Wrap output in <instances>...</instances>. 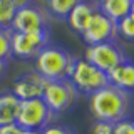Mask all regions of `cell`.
Returning <instances> with one entry per match:
<instances>
[{
    "instance_id": "44dd1931",
    "label": "cell",
    "mask_w": 134,
    "mask_h": 134,
    "mask_svg": "<svg viewBox=\"0 0 134 134\" xmlns=\"http://www.w3.org/2000/svg\"><path fill=\"white\" fill-rule=\"evenodd\" d=\"M91 134H114V126L107 122H99L96 121L91 127Z\"/></svg>"
},
{
    "instance_id": "9a60e30c",
    "label": "cell",
    "mask_w": 134,
    "mask_h": 134,
    "mask_svg": "<svg viewBox=\"0 0 134 134\" xmlns=\"http://www.w3.org/2000/svg\"><path fill=\"white\" fill-rule=\"evenodd\" d=\"M81 2L82 0H45V7L52 15V19L55 17L57 20H65L70 10Z\"/></svg>"
},
{
    "instance_id": "277c9868",
    "label": "cell",
    "mask_w": 134,
    "mask_h": 134,
    "mask_svg": "<svg viewBox=\"0 0 134 134\" xmlns=\"http://www.w3.org/2000/svg\"><path fill=\"white\" fill-rule=\"evenodd\" d=\"M79 97H81V94L69 79H65V81H47L44 94H42L44 102L55 116L72 111Z\"/></svg>"
},
{
    "instance_id": "7a4b0ae2",
    "label": "cell",
    "mask_w": 134,
    "mask_h": 134,
    "mask_svg": "<svg viewBox=\"0 0 134 134\" xmlns=\"http://www.w3.org/2000/svg\"><path fill=\"white\" fill-rule=\"evenodd\" d=\"M77 57L64 45L49 44L34 59V70L45 81H65L70 77Z\"/></svg>"
},
{
    "instance_id": "d6986e66",
    "label": "cell",
    "mask_w": 134,
    "mask_h": 134,
    "mask_svg": "<svg viewBox=\"0 0 134 134\" xmlns=\"http://www.w3.org/2000/svg\"><path fill=\"white\" fill-rule=\"evenodd\" d=\"M40 134H77V131L72 127V126L67 124H50L44 131H40Z\"/></svg>"
},
{
    "instance_id": "ba28073f",
    "label": "cell",
    "mask_w": 134,
    "mask_h": 134,
    "mask_svg": "<svg viewBox=\"0 0 134 134\" xmlns=\"http://www.w3.org/2000/svg\"><path fill=\"white\" fill-rule=\"evenodd\" d=\"M50 44V29L34 32H12V55L22 60H34Z\"/></svg>"
},
{
    "instance_id": "30bf717a",
    "label": "cell",
    "mask_w": 134,
    "mask_h": 134,
    "mask_svg": "<svg viewBox=\"0 0 134 134\" xmlns=\"http://www.w3.org/2000/svg\"><path fill=\"white\" fill-rule=\"evenodd\" d=\"M45 84H47V81H45L39 72H35V70H27V72L20 74L14 81L12 92H14V96L19 100L37 99V97H42Z\"/></svg>"
},
{
    "instance_id": "8fae6325",
    "label": "cell",
    "mask_w": 134,
    "mask_h": 134,
    "mask_svg": "<svg viewBox=\"0 0 134 134\" xmlns=\"http://www.w3.org/2000/svg\"><path fill=\"white\" fill-rule=\"evenodd\" d=\"M96 12H97V2L82 0L81 3H77V5L70 10V14L67 15L65 20H67V24H69V27L72 29V30L82 34Z\"/></svg>"
},
{
    "instance_id": "7c38bea8",
    "label": "cell",
    "mask_w": 134,
    "mask_h": 134,
    "mask_svg": "<svg viewBox=\"0 0 134 134\" xmlns=\"http://www.w3.org/2000/svg\"><path fill=\"white\" fill-rule=\"evenodd\" d=\"M107 77L112 86L119 87V89H124L132 94L134 92V60L127 59L121 65H117L112 72H109Z\"/></svg>"
},
{
    "instance_id": "7402d4cb",
    "label": "cell",
    "mask_w": 134,
    "mask_h": 134,
    "mask_svg": "<svg viewBox=\"0 0 134 134\" xmlns=\"http://www.w3.org/2000/svg\"><path fill=\"white\" fill-rule=\"evenodd\" d=\"M24 129L20 127L17 122L14 124H7V126H0V134H22Z\"/></svg>"
},
{
    "instance_id": "4fadbf2b",
    "label": "cell",
    "mask_w": 134,
    "mask_h": 134,
    "mask_svg": "<svg viewBox=\"0 0 134 134\" xmlns=\"http://www.w3.org/2000/svg\"><path fill=\"white\" fill-rule=\"evenodd\" d=\"M132 0H100L97 2V10L117 24L119 20L129 15Z\"/></svg>"
},
{
    "instance_id": "cb8c5ba5",
    "label": "cell",
    "mask_w": 134,
    "mask_h": 134,
    "mask_svg": "<svg viewBox=\"0 0 134 134\" xmlns=\"http://www.w3.org/2000/svg\"><path fill=\"white\" fill-rule=\"evenodd\" d=\"M129 17L134 19V0H132V5H131V10H129Z\"/></svg>"
},
{
    "instance_id": "8992f818",
    "label": "cell",
    "mask_w": 134,
    "mask_h": 134,
    "mask_svg": "<svg viewBox=\"0 0 134 134\" xmlns=\"http://www.w3.org/2000/svg\"><path fill=\"white\" fill-rule=\"evenodd\" d=\"M69 81L75 86L79 94H84L87 97L91 94H94V92H97L99 89H102V87L111 84L107 74H104L97 67H94L87 60L79 59V57L74 64V69H72V74H70Z\"/></svg>"
},
{
    "instance_id": "3957f363",
    "label": "cell",
    "mask_w": 134,
    "mask_h": 134,
    "mask_svg": "<svg viewBox=\"0 0 134 134\" xmlns=\"http://www.w3.org/2000/svg\"><path fill=\"white\" fill-rule=\"evenodd\" d=\"M55 117L57 116L49 109V106L44 102V99L37 97V99L20 100L15 122L24 131H44L47 126L54 124Z\"/></svg>"
},
{
    "instance_id": "d4e9b609",
    "label": "cell",
    "mask_w": 134,
    "mask_h": 134,
    "mask_svg": "<svg viewBox=\"0 0 134 134\" xmlns=\"http://www.w3.org/2000/svg\"><path fill=\"white\" fill-rule=\"evenodd\" d=\"M22 134H40V131H22Z\"/></svg>"
},
{
    "instance_id": "e0dca14e",
    "label": "cell",
    "mask_w": 134,
    "mask_h": 134,
    "mask_svg": "<svg viewBox=\"0 0 134 134\" xmlns=\"http://www.w3.org/2000/svg\"><path fill=\"white\" fill-rule=\"evenodd\" d=\"M17 8L7 0H0V29H10Z\"/></svg>"
},
{
    "instance_id": "9c48e42d",
    "label": "cell",
    "mask_w": 134,
    "mask_h": 134,
    "mask_svg": "<svg viewBox=\"0 0 134 134\" xmlns=\"http://www.w3.org/2000/svg\"><path fill=\"white\" fill-rule=\"evenodd\" d=\"M82 39L87 45H97V44H106V42H117L119 40L117 24L97 10L92 15L91 22L87 24L86 30L82 32Z\"/></svg>"
},
{
    "instance_id": "ac0fdd59",
    "label": "cell",
    "mask_w": 134,
    "mask_h": 134,
    "mask_svg": "<svg viewBox=\"0 0 134 134\" xmlns=\"http://www.w3.org/2000/svg\"><path fill=\"white\" fill-rule=\"evenodd\" d=\"M117 30H119V37L134 42V19L132 17H124L122 20L117 22Z\"/></svg>"
},
{
    "instance_id": "5b68a950",
    "label": "cell",
    "mask_w": 134,
    "mask_h": 134,
    "mask_svg": "<svg viewBox=\"0 0 134 134\" xmlns=\"http://www.w3.org/2000/svg\"><path fill=\"white\" fill-rule=\"evenodd\" d=\"M50 22H52V15L49 14L47 7L32 0L15 10L10 29L12 32H34L50 29Z\"/></svg>"
},
{
    "instance_id": "6da1fadb",
    "label": "cell",
    "mask_w": 134,
    "mask_h": 134,
    "mask_svg": "<svg viewBox=\"0 0 134 134\" xmlns=\"http://www.w3.org/2000/svg\"><path fill=\"white\" fill-rule=\"evenodd\" d=\"M89 111L96 121L114 126L129 119L132 111V94L109 84L89 96Z\"/></svg>"
},
{
    "instance_id": "484cf974",
    "label": "cell",
    "mask_w": 134,
    "mask_h": 134,
    "mask_svg": "<svg viewBox=\"0 0 134 134\" xmlns=\"http://www.w3.org/2000/svg\"><path fill=\"white\" fill-rule=\"evenodd\" d=\"M22 2V5H25V3H29V2H32V0H20Z\"/></svg>"
},
{
    "instance_id": "4316f807",
    "label": "cell",
    "mask_w": 134,
    "mask_h": 134,
    "mask_svg": "<svg viewBox=\"0 0 134 134\" xmlns=\"http://www.w3.org/2000/svg\"><path fill=\"white\" fill-rule=\"evenodd\" d=\"M99 2H100V0H99Z\"/></svg>"
},
{
    "instance_id": "ffe728a7",
    "label": "cell",
    "mask_w": 134,
    "mask_h": 134,
    "mask_svg": "<svg viewBox=\"0 0 134 134\" xmlns=\"http://www.w3.org/2000/svg\"><path fill=\"white\" fill-rule=\"evenodd\" d=\"M114 134H134V119H124L114 124Z\"/></svg>"
},
{
    "instance_id": "603a6c76",
    "label": "cell",
    "mask_w": 134,
    "mask_h": 134,
    "mask_svg": "<svg viewBox=\"0 0 134 134\" xmlns=\"http://www.w3.org/2000/svg\"><path fill=\"white\" fill-rule=\"evenodd\" d=\"M7 70H8V62L0 60V81L7 75Z\"/></svg>"
},
{
    "instance_id": "2e32d148",
    "label": "cell",
    "mask_w": 134,
    "mask_h": 134,
    "mask_svg": "<svg viewBox=\"0 0 134 134\" xmlns=\"http://www.w3.org/2000/svg\"><path fill=\"white\" fill-rule=\"evenodd\" d=\"M12 57V29H0V60L8 62Z\"/></svg>"
},
{
    "instance_id": "52a82bcc",
    "label": "cell",
    "mask_w": 134,
    "mask_h": 134,
    "mask_svg": "<svg viewBox=\"0 0 134 134\" xmlns=\"http://www.w3.org/2000/svg\"><path fill=\"white\" fill-rule=\"evenodd\" d=\"M124 49L119 45V42H106V44H97V45H87L84 52V60L97 67L104 74H109L121 65L122 62L127 60Z\"/></svg>"
},
{
    "instance_id": "5bb4252c",
    "label": "cell",
    "mask_w": 134,
    "mask_h": 134,
    "mask_svg": "<svg viewBox=\"0 0 134 134\" xmlns=\"http://www.w3.org/2000/svg\"><path fill=\"white\" fill-rule=\"evenodd\" d=\"M20 100L14 96L12 91L0 92V126L14 124L19 114Z\"/></svg>"
}]
</instances>
